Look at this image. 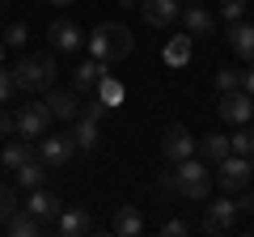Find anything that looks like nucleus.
I'll use <instances>...</instances> for the list:
<instances>
[{"mask_svg": "<svg viewBox=\"0 0 254 237\" xmlns=\"http://www.w3.org/2000/svg\"><path fill=\"white\" fill-rule=\"evenodd\" d=\"M47 4H60V9H64V4H72V0H47Z\"/></svg>", "mask_w": 254, "mask_h": 237, "instance_id": "39", "label": "nucleus"}, {"mask_svg": "<svg viewBox=\"0 0 254 237\" xmlns=\"http://www.w3.org/2000/svg\"><path fill=\"white\" fill-rule=\"evenodd\" d=\"M47 106H51L55 118L72 123V118L81 115V93H76V89H47Z\"/></svg>", "mask_w": 254, "mask_h": 237, "instance_id": "14", "label": "nucleus"}, {"mask_svg": "<svg viewBox=\"0 0 254 237\" xmlns=\"http://www.w3.org/2000/svg\"><path fill=\"white\" fill-rule=\"evenodd\" d=\"M26 38H30V26H26V21H13V26L4 30V47H26Z\"/></svg>", "mask_w": 254, "mask_h": 237, "instance_id": "29", "label": "nucleus"}, {"mask_svg": "<svg viewBox=\"0 0 254 237\" xmlns=\"http://www.w3.org/2000/svg\"><path fill=\"white\" fill-rule=\"evenodd\" d=\"M13 174H17V186H26V191H34V186L47 182V165H43V157H30V161H21Z\"/></svg>", "mask_w": 254, "mask_h": 237, "instance_id": "20", "label": "nucleus"}, {"mask_svg": "<svg viewBox=\"0 0 254 237\" xmlns=\"http://www.w3.org/2000/svg\"><path fill=\"white\" fill-rule=\"evenodd\" d=\"M106 72H110V68L102 64V59H85V64L72 72V89H76V93H93V89H98V81H102Z\"/></svg>", "mask_w": 254, "mask_h": 237, "instance_id": "16", "label": "nucleus"}, {"mask_svg": "<svg viewBox=\"0 0 254 237\" xmlns=\"http://www.w3.org/2000/svg\"><path fill=\"white\" fill-rule=\"evenodd\" d=\"M13 131H17V123H13V115H9V110L0 106V140H9Z\"/></svg>", "mask_w": 254, "mask_h": 237, "instance_id": "34", "label": "nucleus"}, {"mask_svg": "<svg viewBox=\"0 0 254 237\" xmlns=\"http://www.w3.org/2000/svg\"><path fill=\"white\" fill-rule=\"evenodd\" d=\"M242 89L254 98V68H246V72H242Z\"/></svg>", "mask_w": 254, "mask_h": 237, "instance_id": "36", "label": "nucleus"}, {"mask_svg": "<svg viewBox=\"0 0 254 237\" xmlns=\"http://www.w3.org/2000/svg\"><path fill=\"white\" fill-rule=\"evenodd\" d=\"M199 153H203V161L216 165V161H225V157L233 153V140L220 136V131H212V136H203V140H199Z\"/></svg>", "mask_w": 254, "mask_h": 237, "instance_id": "21", "label": "nucleus"}, {"mask_svg": "<svg viewBox=\"0 0 254 237\" xmlns=\"http://www.w3.org/2000/svg\"><path fill=\"white\" fill-rule=\"evenodd\" d=\"M38 157H43L47 170H60V165H68V161L76 157V140H72V131H68V136H43V140H38Z\"/></svg>", "mask_w": 254, "mask_h": 237, "instance_id": "6", "label": "nucleus"}, {"mask_svg": "<svg viewBox=\"0 0 254 237\" xmlns=\"http://www.w3.org/2000/svg\"><path fill=\"white\" fill-rule=\"evenodd\" d=\"M72 140H76V153H93V148L102 144V136H98V118L76 115V118H72Z\"/></svg>", "mask_w": 254, "mask_h": 237, "instance_id": "17", "label": "nucleus"}, {"mask_svg": "<svg viewBox=\"0 0 254 237\" xmlns=\"http://www.w3.org/2000/svg\"><path fill=\"white\" fill-rule=\"evenodd\" d=\"M182 21H187V34L190 38H208L212 30H216V17H212L203 4H187V9H182Z\"/></svg>", "mask_w": 254, "mask_h": 237, "instance_id": "15", "label": "nucleus"}, {"mask_svg": "<svg viewBox=\"0 0 254 237\" xmlns=\"http://www.w3.org/2000/svg\"><path fill=\"white\" fill-rule=\"evenodd\" d=\"M4 229H9L13 237H38V233H43L47 225H43V220H38V216H34V212H30V208H26V212L17 208V212H13L9 220H4Z\"/></svg>", "mask_w": 254, "mask_h": 237, "instance_id": "19", "label": "nucleus"}, {"mask_svg": "<svg viewBox=\"0 0 254 237\" xmlns=\"http://www.w3.org/2000/svg\"><path fill=\"white\" fill-rule=\"evenodd\" d=\"M233 225H237V203L229 199V195H225V199H216V203H208V216H203V233L216 237V233H229Z\"/></svg>", "mask_w": 254, "mask_h": 237, "instance_id": "9", "label": "nucleus"}, {"mask_svg": "<svg viewBox=\"0 0 254 237\" xmlns=\"http://www.w3.org/2000/svg\"><path fill=\"white\" fill-rule=\"evenodd\" d=\"M4 51H9V47H4V38H0V64H4Z\"/></svg>", "mask_w": 254, "mask_h": 237, "instance_id": "38", "label": "nucleus"}, {"mask_svg": "<svg viewBox=\"0 0 254 237\" xmlns=\"http://www.w3.org/2000/svg\"><path fill=\"white\" fill-rule=\"evenodd\" d=\"M190 43H195L190 34H178V38H170V43H165V64H170V68H182V64L190 59Z\"/></svg>", "mask_w": 254, "mask_h": 237, "instance_id": "24", "label": "nucleus"}, {"mask_svg": "<svg viewBox=\"0 0 254 237\" xmlns=\"http://www.w3.org/2000/svg\"><path fill=\"white\" fill-rule=\"evenodd\" d=\"M216 89H220V93L242 89V72H237V68H220V72H216Z\"/></svg>", "mask_w": 254, "mask_h": 237, "instance_id": "28", "label": "nucleus"}, {"mask_svg": "<svg viewBox=\"0 0 254 237\" xmlns=\"http://www.w3.org/2000/svg\"><path fill=\"white\" fill-rule=\"evenodd\" d=\"M254 178V157H242V153H229L225 161H216V186L225 195H242Z\"/></svg>", "mask_w": 254, "mask_h": 237, "instance_id": "4", "label": "nucleus"}, {"mask_svg": "<svg viewBox=\"0 0 254 237\" xmlns=\"http://www.w3.org/2000/svg\"><path fill=\"white\" fill-rule=\"evenodd\" d=\"M81 115H85V118H102V115H110V106L98 98V93H93L89 102H81Z\"/></svg>", "mask_w": 254, "mask_h": 237, "instance_id": "32", "label": "nucleus"}, {"mask_svg": "<svg viewBox=\"0 0 254 237\" xmlns=\"http://www.w3.org/2000/svg\"><path fill=\"white\" fill-rule=\"evenodd\" d=\"M13 212H17V191L0 182V225H4V220H9Z\"/></svg>", "mask_w": 254, "mask_h": 237, "instance_id": "27", "label": "nucleus"}, {"mask_svg": "<svg viewBox=\"0 0 254 237\" xmlns=\"http://www.w3.org/2000/svg\"><path fill=\"white\" fill-rule=\"evenodd\" d=\"M220 17L225 21H242L246 17V0H220Z\"/></svg>", "mask_w": 254, "mask_h": 237, "instance_id": "31", "label": "nucleus"}, {"mask_svg": "<svg viewBox=\"0 0 254 237\" xmlns=\"http://www.w3.org/2000/svg\"><path fill=\"white\" fill-rule=\"evenodd\" d=\"M187 233H190L187 220H170V225H161V237H187Z\"/></svg>", "mask_w": 254, "mask_h": 237, "instance_id": "33", "label": "nucleus"}, {"mask_svg": "<svg viewBox=\"0 0 254 237\" xmlns=\"http://www.w3.org/2000/svg\"><path fill=\"white\" fill-rule=\"evenodd\" d=\"M93 93H98V98H102V102H106V106H110V110H115V106H119V98H123V85H119V81H115V76H110V72H106V76H102V81H98V89H93Z\"/></svg>", "mask_w": 254, "mask_h": 237, "instance_id": "25", "label": "nucleus"}, {"mask_svg": "<svg viewBox=\"0 0 254 237\" xmlns=\"http://www.w3.org/2000/svg\"><path fill=\"white\" fill-rule=\"evenodd\" d=\"M4 4H9V0H0V9H4Z\"/></svg>", "mask_w": 254, "mask_h": 237, "instance_id": "42", "label": "nucleus"}, {"mask_svg": "<svg viewBox=\"0 0 254 237\" xmlns=\"http://www.w3.org/2000/svg\"><path fill=\"white\" fill-rule=\"evenodd\" d=\"M93 51V59H102V64H115V59H127V55L136 51V34L123 26V21H102V26H93V34L85 38Z\"/></svg>", "mask_w": 254, "mask_h": 237, "instance_id": "1", "label": "nucleus"}, {"mask_svg": "<svg viewBox=\"0 0 254 237\" xmlns=\"http://www.w3.org/2000/svg\"><path fill=\"white\" fill-rule=\"evenodd\" d=\"M174 178H178V195L182 199H195V203H203L212 195V186H216V174L203 161H195V157H187V161L174 165Z\"/></svg>", "mask_w": 254, "mask_h": 237, "instance_id": "3", "label": "nucleus"}, {"mask_svg": "<svg viewBox=\"0 0 254 237\" xmlns=\"http://www.w3.org/2000/svg\"><path fill=\"white\" fill-rule=\"evenodd\" d=\"M119 4H140V0H119Z\"/></svg>", "mask_w": 254, "mask_h": 237, "instance_id": "40", "label": "nucleus"}, {"mask_svg": "<svg viewBox=\"0 0 254 237\" xmlns=\"http://www.w3.org/2000/svg\"><path fill=\"white\" fill-rule=\"evenodd\" d=\"M26 208L34 212L43 225H55V220H60V212H64V203H60V195H55V191L34 186V191H30V199H26Z\"/></svg>", "mask_w": 254, "mask_h": 237, "instance_id": "11", "label": "nucleus"}, {"mask_svg": "<svg viewBox=\"0 0 254 237\" xmlns=\"http://www.w3.org/2000/svg\"><path fill=\"white\" fill-rule=\"evenodd\" d=\"M55 233L60 237H85V233H93V216L85 208H64L60 220H55Z\"/></svg>", "mask_w": 254, "mask_h": 237, "instance_id": "13", "label": "nucleus"}, {"mask_svg": "<svg viewBox=\"0 0 254 237\" xmlns=\"http://www.w3.org/2000/svg\"><path fill=\"white\" fill-rule=\"evenodd\" d=\"M47 38H51L55 51H76V47H85L81 26H76V21H68V17H55L51 26H47Z\"/></svg>", "mask_w": 254, "mask_h": 237, "instance_id": "10", "label": "nucleus"}, {"mask_svg": "<svg viewBox=\"0 0 254 237\" xmlns=\"http://www.w3.org/2000/svg\"><path fill=\"white\" fill-rule=\"evenodd\" d=\"M220 118L225 123H233V127H242V123H250V115H254V98L246 89H229V93H220Z\"/></svg>", "mask_w": 254, "mask_h": 237, "instance_id": "8", "label": "nucleus"}, {"mask_svg": "<svg viewBox=\"0 0 254 237\" xmlns=\"http://www.w3.org/2000/svg\"><path fill=\"white\" fill-rule=\"evenodd\" d=\"M115 233H119V237H140V233H144L140 212H136V208H119V212H115Z\"/></svg>", "mask_w": 254, "mask_h": 237, "instance_id": "23", "label": "nucleus"}, {"mask_svg": "<svg viewBox=\"0 0 254 237\" xmlns=\"http://www.w3.org/2000/svg\"><path fill=\"white\" fill-rule=\"evenodd\" d=\"M13 93H17V81H13V68H4V64H0V106H4V102H9Z\"/></svg>", "mask_w": 254, "mask_h": 237, "instance_id": "30", "label": "nucleus"}, {"mask_svg": "<svg viewBox=\"0 0 254 237\" xmlns=\"http://www.w3.org/2000/svg\"><path fill=\"white\" fill-rule=\"evenodd\" d=\"M140 13H144L148 26H174L182 17V0H140Z\"/></svg>", "mask_w": 254, "mask_h": 237, "instance_id": "12", "label": "nucleus"}, {"mask_svg": "<svg viewBox=\"0 0 254 237\" xmlns=\"http://www.w3.org/2000/svg\"><path fill=\"white\" fill-rule=\"evenodd\" d=\"M187 157H195V136H190L187 127H165V136H161V161H170V165H178V161H187Z\"/></svg>", "mask_w": 254, "mask_h": 237, "instance_id": "7", "label": "nucleus"}, {"mask_svg": "<svg viewBox=\"0 0 254 237\" xmlns=\"http://www.w3.org/2000/svg\"><path fill=\"white\" fill-rule=\"evenodd\" d=\"M229 47L242 59H254V21H229Z\"/></svg>", "mask_w": 254, "mask_h": 237, "instance_id": "18", "label": "nucleus"}, {"mask_svg": "<svg viewBox=\"0 0 254 237\" xmlns=\"http://www.w3.org/2000/svg\"><path fill=\"white\" fill-rule=\"evenodd\" d=\"M13 81H17L21 93H47L55 85V59L47 51L38 55H21L17 64H13Z\"/></svg>", "mask_w": 254, "mask_h": 237, "instance_id": "2", "label": "nucleus"}, {"mask_svg": "<svg viewBox=\"0 0 254 237\" xmlns=\"http://www.w3.org/2000/svg\"><path fill=\"white\" fill-rule=\"evenodd\" d=\"M157 186H161L165 195H178V178H174V170H165L161 178H157Z\"/></svg>", "mask_w": 254, "mask_h": 237, "instance_id": "35", "label": "nucleus"}, {"mask_svg": "<svg viewBox=\"0 0 254 237\" xmlns=\"http://www.w3.org/2000/svg\"><path fill=\"white\" fill-rule=\"evenodd\" d=\"M51 106L47 102H26V106L13 115V123H17V136H26V140H43L47 136V127H51Z\"/></svg>", "mask_w": 254, "mask_h": 237, "instance_id": "5", "label": "nucleus"}, {"mask_svg": "<svg viewBox=\"0 0 254 237\" xmlns=\"http://www.w3.org/2000/svg\"><path fill=\"white\" fill-rule=\"evenodd\" d=\"M237 212H254V195L242 191V199H237Z\"/></svg>", "mask_w": 254, "mask_h": 237, "instance_id": "37", "label": "nucleus"}, {"mask_svg": "<svg viewBox=\"0 0 254 237\" xmlns=\"http://www.w3.org/2000/svg\"><path fill=\"white\" fill-rule=\"evenodd\" d=\"M30 157H34V148H30V140L21 136V140H9V144H4V153H0V165H4V170H17L21 161H30Z\"/></svg>", "mask_w": 254, "mask_h": 237, "instance_id": "22", "label": "nucleus"}, {"mask_svg": "<svg viewBox=\"0 0 254 237\" xmlns=\"http://www.w3.org/2000/svg\"><path fill=\"white\" fill-rule=\"evenodd\" d=\"M229 140H233V153L254 157V127H246V123H242V131H237V136H229Z\"/></svg>", "mask_w": 254, "mask_h": 237, "instance_id": "26", "label": "nucleus"}, {"mask_svg": "<svg viewBox=\"0 0 254 237\" xmlns=\"http://www.w3.org/2000/svg\"><path fill=\"white\" fill-rule=\"evenodd\" d=\"M182 4H203V0H182Z\"/></svg>", "mask_w": 254, "mask_h": 237, "instance_id": "41", "label": "nucleus"}]
</instances>
